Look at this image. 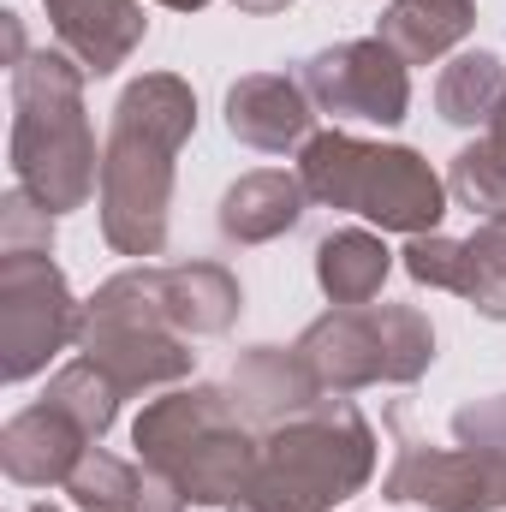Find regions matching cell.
<instances>
[{
	"mask_svg": "<svg viewBox=\"0 0 506 512\" xmlns=\"http://www.w3.org/2000/svg\"><path fill=\"white\" fill-rule=\"evenodd\" d=\"M66 495H72L78 512H143L149 465H131V459H114V453L90 447L78 459V471L66 477Z\"/></svg>",
	"mask_w": 506,
	"mask_h": 512,
	"instance_id": "603a6c76",
	"label": "cell"
},
{
	"mask_svg": "<svg viewBox=\"0 0 506 512\" xmlns=\"http://www.w3.org/2000/svg\"><path fill=\"white\" fill-rule=\"evenodd\" d=\"M393 274V251L370 227H340L316 245V280L334 304H376Z\"/></svg>",
	"mask_w": 506,
	"mask_h": 512,
	"instance_id": "ac0fdd59",
	"label": "cell"
},
{
	"mask_svg": "<svg viewBox=\"0 0 506 512\" xmlns=\"http://www.w3.org/2000/svg\"><path fill=\"white\" fill-rule=\"evenodd\" d=\"M322 393H358V387L387 382V334H381V304H334L316 316L298 346H292Z\"/></svg>",
	"mask_w": 506,
	"mask_h": 512,
	"instance_id": "30bf717a",
	"label": "cell"
},
{
	"mask_svg": "<svg viewBox=\"0 0 506 512\" xmlns=\"http://www.w3.org/2000/svg\"><path fill=\"white\" fill-rule=\"evenodd\" d=\"M84 66L66 48H36L12 66V179L48 209L72 215L102 191V155L84 114Z\"/></svg>",
	"mask_w": 506,
	"mask_h": 512,
	"instance_id": "7a4b0ae2",
	"label": "cell"
},
{
	"mask_svg": "<svg viewBox=\"0 0 506 512\" xmlns=\"http://www.w3.org/2000/svg\"><path fill=\"white\" fill-rule=\"evenodd\" d=\"M155 286H161L167 322L185 340L227 334L239 322V310H245V292L221 262H167V268H155Z\"/></svg>",
	"mask_w": 506,
	"mask_h": 512,
	"instance_id": "2e32d148",
	"label": "cell"
},
{
	"mask_svg": "<svg viewBox=\"0 0 506 512\" xmlns=\"http://www.w3.org/2000/svg\"><path fill=\"white\" fill-rule=\"evenodd\" d=\"M48 405H60L90 441H102L108 429H114V417H120V399H126V387L114 382L102 364H90V358H72L66 370H54L48 376V393H42Z\"/></svg>",
	"mask_w": 506,
	"mask_h": 512,
	"instance_id": "7402d4cb",
	"label": "cell"
},
{
	"mask_svg": "<svg viewBox=\"0 0 506 512\" xmlns=\"http://www.w3.org/2000/svg\"><path fill=\"white\" fill-rule=\"evenodd\" d=\"M239 12H251V18H274V12H286L292 0H233Z\"/></svg>",
	"mask_w": 506,
	"mask_h": 512,
	"instance_id": "83f0119b",
	"label": "cell"
},
{
	"mask_svg": "<svg viewBox=\"0 0 506 512\" xmlns=\"http://www.w3.org/2000/svg\"><path fill=\"white\" fill-rule=\"evenodd\" d=\"M399 256H405V274H411L417 286L453 292V280H459V239H447V233H417Z\"/></svg>",
	"mask_w": 506,
	"mask_h": 512,
	"instance_id": "4316f807",
	"label": "cell"
},
{
	"mask_svg": "<svg viewBox=\"0 0 506 512\" xmlns=\"http://www.w3.org/2000/svg\"><path fill=\"white\" fill-rule=\"evenodd\" d=\"M227 393H233V405H239L245 423L280 429L286 417H298V411H310V405L322 399V382L310 376V364H304L298 352H286V346H256V352L239 358Z\"/></svg>",
	"mask_w": 506,
	"mask_h": 512,
	"instance_id": "5bb4252c",
	"label": "cell"
},
{
	"mask_svg": "<svg viewBox=\"0 0 506 512\" xmlns=\"http://www.w3.org/2000/svg\"><path fill=\"white\" fill-rule=\"evenodd\" d=\"M477 24V0H393L376 18V36L405 60V66H429L441 54H453Z\"/></svg>",
	"mask_w": 506,
	"mask_h": 512,
	"instance_id": "e0dca14e",
	"label": "cell"
},
{
	"mask_svg": "<svg viewBox=\"0 0 506 512\" xmlns=\"http://www.w3.org/2000/svg\"><path fill=\"white\" fill-rule=\"evenodd\" d=\"M453 435H459V447H477V453L506 459V393H489V399L459 405V411H453Z\"/></svg>",
	"mask_w": 506,
	"mask_h": 512,
	"instance_id": "484cf974",
	"label": "cell"
},
{
	"mask_svg": "<svg viewBox=\"0 0 506 512\" xmlns=\"http://www.w3.org/2000/svg\"><path fill=\"white\" fill-rule=\"evenodd\" d=\"M381 334H387V382L411 387L435 364V322L417 304H381Z\"/></svg>",
	"mask_w": 506,
	"mask_h": 512,
	"instance_id": "cb8c5ba5",
	"label": "cell"
},
{
	"mask_svg": "<svg viewBox=\"0 0 506 512\" xmlns=\"http://www.w3.org/2000/svg\"><path fill=\"white\" fill-rule=\"evenodd\" d=\"M298 179L310 203L346 209L376 221L381 233H441L447 215V179L405 143H364L352 131H316L298 149Z\"/></svg>",
	"mask_w": 506,
	"mask_h": 512,
	"instance_id": "277c9868",
	"label": "cell"
},
{
	"mask_svg": "<svg viewBox=\"0 0 506 512\" xmlns=\"http://www.w3.org/2000/svg\"><path fill=\"white\" fill-rule=\"evenodd\" d=\"M0 251H48L54 256V215L24 185H12L0 197Z\"/></svg>",
	"mask_w": 506,
	"mask_h": 512,
	"instance_id": "d4e9b609",
	"label": "cell"
},
{
	"mask_svg": "<svg viewBox=\"0 0 506 512\" xmlns=\"http://www.w3.org/2000/svg\"><path fill=\"white\" fill-rule=\"evenodd\" d=\"M304 209H310V191H304L298 173L256 167V173L227 185L215 221H221V239H233V245H268V239L292 233L304 221Z\"/></svg>",
	"mask_w": 506,
	"mask_h": 512,
	"instance_id": "9a60e30c",
	"label": "cell"
},
{
	"mask_svg": "<svg viewBox=\"0 0 506 512\" xmlns=\"http://www.w3.org/2000/svg\"><path fill=\"white\" fill-rule=\"evenodd\" d=\"M256 465H262V441L251 435L245 417H227L167 447L149 471L167 477L191 507H239L245 489L256 483Z\"/></svg>",
	"mask_w": 506,
	"mask_h": 512,
	"instance_id": "9c48e42d",
	"label": "cell"
},
{
	"mask_svg": "<svg viewBox=\"0 0 506 512\" xmlns=\"http://www.w3.org/2000/svg\"><path fill=\"white\" fill-rule=\"evenodd\" d=\"M197 131V96L173 72H143L114 102L102 149V239L120 256H161L173 221V167Z\"/></svg>",
	"mask_w": 506,
	"mask_h": 512,
	"instance_id": "6da1fadb",
	"label": "cell"
},
{
	"mask_svg": "<svg viewBox=\"0 0 506 512\" xmlns=\"http://www.w3.org/2000/svg\"><path fill=\"white\" fill-rule=\"evenodd\" d=\"M506 96V66L489 48H465L441 66L435 78V114L447 126H489Z\"/></svg>",
	"mask_w": 506,
	"mask_h": 512,
	"instance_id": "d6986e66",
	"label": "cell"
},
{
	"mask_svg": "<svg viewBox=\"0 0 506 512\" xmlns=\"http://www.w3.org/2000/svg\"><path fill=\"white\" fill-rule=\"evenodd\" d=\"M304 90L322 114L334 120H364V126H399L411 108V72L405 60L381 42V36H358V42H334L322 54L304 60Z\"/></svg>",
	"mask_w": 506,
	"mask_h": 512,
	"instance_id": "52a82bcc",
	"label": "cell"
},
{
	"mask_svg": "<svg viewBox=\"0 0 506 512\" xmlns=\"http://www.w3.org/2000/svg\"><path fill=\"white\" fill-rule=\"evenodd\" d=\"M381 501H417L429 512H501L506 507V459L477 447H423L399 441L393 471L381 477Z\"/></svg>",
	"mask_w": 506,
	"mask_h": 512,
	"instance_id": "ba28073f",
	"label": "cell"
},
{
	"mask_svg": "<svg viewBox=\"0 0 506 512\" xmlns=\"http://www.w3.org/2000/svg\"><path fill=\"white\" fill-rule=\"evenodd\" d=\"M78 352L126 387V399L149 393V387L185 382L197 364L191 340L161 310L155 262H137L126 274H114L108 286H96V298L84 304V322H78Z\"/></svg>",
	"mask_w": 506,
	"mask_h": 512,
	"instance_id": "5b68a950",
	"label": "cell"
},
{
	"mask_svg": "<svg viewBox=\"0 0 506 512\" xmlns=\"http://www.w3.org/2000/svg\"><path fill=\"white\" fill-rule=\"evenodd\" d=\"M36 512H66V507H48V501H42V507H36Z\"/></svg>",
	"mask_w": 506,
	"mask_h": 512,
	"instance_id": "f546056e",
	"label": "cell"
},
{
	"mask_svg": "<svg viewBox=\"0 0 506 512\" xmlns=\"http://www.w3.org/2000/svg\"><path fill=\"white\" fill-rule=\"evenodd\" d=\"M370 477H376V429L346 393H322L310 411L262 435L256 483L227 512H334Z\"/></svg>",
	"mask_w": 506,
	"mask_h": 512,
	"instance_id": "3957f363",
	"label": "cell"
},
{
	"mask_svg": "<svg viewBox=\"0 0 506 512\" xmlns=\"http://www.w3.org/2000/svg\"><path fill=\"white\" fill-rule=\"evenodd\" d=\"M453 292L489 316V322H506V209L489 215L471 239H459V280Z\"/></svg>",
	"mask_w": 506,
	"mask_h": 512,
	"instance_id": "44dd1931",
	"label": "cell"
},
{
	"mask_svg": "<svg viewBox=\"0 0 506 512\" xmlns=\"http://www.w3.org/2000/svg\"><path fill=\"white\" fill-rule=\"evenodd\" d=\"M84 304L72 298L48 251H0V382L42 376L66 346H78Z\"/></svg>",
	"mask_w": 506,
	"mask_h": 512,
	"instance_id": "8992f818",
	"label": "cell"
},
{
	"mask_svg": "<svg viewBox=\"0 0 506 512\" xmlns=\"http://www.w3.org/2000/svg\"><path fill=\"white\" fill-rule=\"evenodd\" d=\"M447 191H453L471 215H483V221L506 209V96H501V108H495V120L483 126V137L453 155Z\"/></svg>",
	"mask_w": 506,
	"mask_h": 512,
	"instance_id": "ffe728a7",
	"label": "cell"
},
{
	"mask_svg": "<svg viewBox=\"0 0 506 512\" xmlns=\"http://www.w3.org/2000/svg\"><path fill=\"white\" fill-rule=\"evenodd\" d=\"M227 131L262 149V155H292L316 137V102L304 90V78H286V72H245L233 90H227Z\"/></svg>",
	"mask_w": 506,
	"mask_h": 512,
	"instance_id": "8fae6325",
	"label": "cell"
},
{
	"mask_svg": "<svg viewBox=\"0 0 506 512\" xmlns=\"http://www.w3.org/2000/svg\"><path fill=\"white\" fill-rule=\"evenodd\" d=\"M90 447H102V441H90L60 405L36 399L18 417H6V429H0V471L18 489H66V477L78 471V459Z\"/></svg>",
	"mask_w": 506,
	"mask_h": 512,
	"instance_id": "7c38bea8",
	"label": "cell"
},
{
	"mask_svg": "<svg viewBox=\"0 0 506 512\" xmlns=\"http://www.w3.org/2000/svg\"><path fill=\"white\" fill-rule=\"evenodd\" d=\"M42 6H48V24H54L60 48L90 78L120 72L149 36V18H143L137 0H42Z\"/></svg>",
	"mask_w": 506,
	"mask_h": 512,
	"instance_id": "4fadbf2b",
	"label": "cell"
},
{
	"mask_svg": "<svg viewBox=\"0 0 506 512\" xmlns=\"http://www.w3.org/2000/svg\"><path fill=\"white\" fill-rule=\"evenodd\" d=\"M155 6H167V12H203L209 0H155Z\"/></svg>",
	"mask_w": 506,
	"mask_h": 512,
	"instance_id": "f1b7e54d",
	"label": "cell"
}]
</instances>
